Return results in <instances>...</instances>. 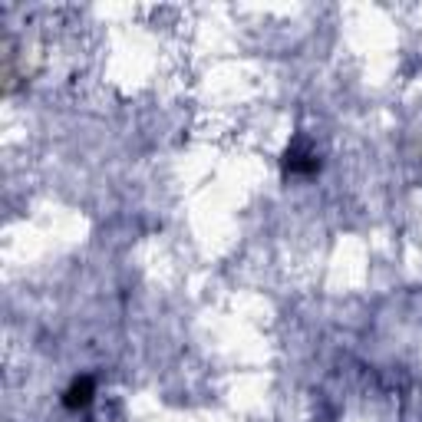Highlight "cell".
<instances>
[{
	"instance_id": "6da1fadb",
	"label": "cell",
	"mask_w": 422,
	"mask_h": 422,
	"mask_svg": "<svg viewBox=\"0 0 422 422\" xmlns=\"http://www.w3.org/2000/svg\"><path fill=\"white\" fill-rule=\"evenodd\" d=\"M89 399H93V380H89V376L76 380V383H73V386L67 389V396H63L67 409H82V406H89Z\"/></svg>"
}]
</instances>
